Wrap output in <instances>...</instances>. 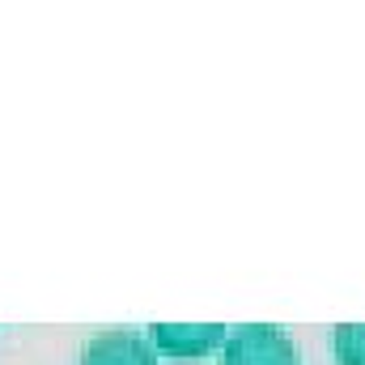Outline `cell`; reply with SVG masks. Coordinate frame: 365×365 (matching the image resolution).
<instances>
[{
	"label": "cell",
	"instance_id": "1",
	"mask_svg": "<svg viewBox=\"0 0 365 365\" xmlns=\"http://www.w3.org/2000/svg\"><path fill=\"white\" fill-rule=\"evenodd\" d=\"M221 365H297V349L276 323H242L225 336Z\"/></svg>",
	"mask_w": 365,
	"mask_h": 365
},
{
	"label": "cell",
	"instance_id": "2",
	"mask_svg": "<svg viewBox=\"0 0 365 365\" xmlns=\"http://www.w3.org/2000/svg\"><path fill=\"white\" fill-rule=\"evenodd\" d=\"M81 365H158V349L140 331L110 327L90 336V344L81 349Z\"/></svg>",
	"mask_w": 365,
	"mask_h": 365
},
{
	"label": "cell",
	"instance_id": "3",
	"mask_svg": "<svg viewBox=\"0 0 365 365\" xmlns=\"http://www.w3.org/2000/svg\"><path fill=\"white\" fill-rule=\"evenodd\" d=\"M149 340H153V349H162L179 361H200L208 349L225 344V327L221 323H153Z\"/></svg>",
	"mask_w": 365,
	"mask_h": 365
},
{
	"label": "cell",
	"instance_id": "4",
	"mask_svg": "<svg viewBox=\"0 0 365 365\" xmlns=\"http://www.w3.org/2000/svg\"><path fill=\"white\" fill-rule=\"evenodd\" d=\"M331 344L340 365H365V323H336Z\"/></svg>",
	"mask_w": 365,
	"mask_h": 365
}]
</instances>
